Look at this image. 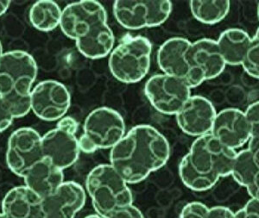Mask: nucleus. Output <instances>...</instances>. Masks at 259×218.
<instances>
[{"instance_id": "1", "label": "nucleus", "mask_w": 259, "mask_h": 218, "mask_svg": "<svg viewBox=\"0 0 259 218\" xmlns=\"http://www.w3.org/2000/svg\"><path fill=\"white\" fill-rule=\"evenodd\" d=\"M169 156L168 140L156 128L145 124L132 128L112 147L110 164L128 185H135L164 167Z\"/></svg>"}, {"instance_id": "2", "label": "nucleus", "mask_w": 259, "mask_h": 218, "mask_svg": "<svg viewBox=\"0 0 259 218\" xmlns=\"http://www.w3.org/2000/svg\"><path fill=\"white\" fill-rule=\"evenodd\" d=\"M85 190L96 214L103 218L133 203V192L128 184L110 163L92 169L87 176Z\"/></svg>"}, {"instance_id": "3", "label": "nucleus", "mask_w": 259, "mask_h": 218, "mask_svg": "<svg viewBox=\"0 0 259 218\" xmlns=\"http://www.w3.org/2000/svg\"><path fill=\"white\" fill-rule=\"evenodd\" d=\"M152 45L145 36H129L112 49L108 67L119 82L134 84L145 79L150 71Z\"/></svg>"}, {"instance_id": "4", "label": "nucleus", "mask_w": 259, "mask_h": 218, "mask_svg": "<svg viewBox=\"0 0 259 218\" xmlns=\"http://www.w3.org/2000/svg\"><path fill=\"white\" fill-rule=\"evenodd\" d=\"M125 135L124 118L109 107L94 110L85 118L79 147L85 153L99 149H112Z\"/></svg>"}, {"instance_id": "5", "label": "nucleus", "mask_w": 259, "mask_h": 218, "mask_svg": "<svg viewBox=\"0 0 259 218\" xmlns=\"http://www.w3.org/2000/svg\"><path fill=\"white\" fill-rule=\"evenodd\" d=\"M37 72L35 59L25 51L4 53L0 58V96L30 97Z\"/></svg>"}, {"instance_id": "6", "label": "nucleus", "mask_w": 259, "mask_h": 218, "mask_svg": "<svg viewBox=\"0 0 259 218\" xmlns=\"http://www.w3.org/2000/svg\"><path fill=\"white\" fill-rule=\"evenodd\" d=\"M171 12L169 0H117L113 4L115 19L130 30L160 26L168 20Z\"/></svg>"}, {"instance_id": "7", "label": "nucleus", "mask_w": 259, "mask_h": 218, "mask_svg": "<svg viewBox=\"0 0 259 218\" xmlns=\"http://www.w3.org/2000/svg\"><path fill=\"white\" fill-rule=\"evenodd\" d=\"M237 151L206 134L194 140L186 155L191 165L202 174L220 178L231 175Z\"/></svg>"}, {"instance_id": "8", "label": "nucleus", "mask_w": 259, "mask_h": 218, "mask_svg": "<svg viewBox=\"0 0 259 218\" xmlns=\"http://www.w3.org/2000/svg\"><path fill=\"white\" fill-rule=\"evenodd\" d=\"M145 93L151 106L167 116L177 115L192 96L191 89L183 80L164 74L150 77Z\"/></svg>"}, {"instance_id": "9", "label": "nucleus", "mask_w": 259, "mask_h": 218, "mask_svg": "<svg viewBox=\"0 0 259 218\" xmlns=\"http://www.w3.org/2000/svg\"><path fill=\"white\" fill-rule=\"evenodd\" d=\"M44 158L41 136L33 128L22 127L12 133L6 150V164L18 177L24 178L30 168Z\"/></svg>"}, {"instance_id": "10", "label": "nucleus", "mask_w": 259, "mask_h": 218, "mask_svg": "<svg viewBox=\"0 0 259 218\" xmlns=\"http://www.w3.org/2000/svg\"><path fill=\"white\" fill-rule=\"evenodd\" d=\"M187 61L191 69L189 84L191 89L220 76L227 67L217 41L210 38L199 39L192 42L187 52Z\"/></svg>"}, {"instance_id": "11", "label": "nucleus", "mask_w": 259, "mask_h": 218, "mask_svg": "<svg viewBox=\"0 0 259 218\" xmlns=\"http://www.w3.org/2000/svg\"><path fill=\"white\" fill-rule=\"evenodd\" d=\"M101 24H107V13L102 4L96 0H81L62 10L60 28L65 36L77 41Z\"/></svg>"}, {"instance_id": "12", "label": "nucleus", "mask_w": 259, "mask_h": 218, "mask_svg": "<svg viewBox=\"0 0 259 218\" xmlns=\"http://www.w3.org/2000/svg\"><path fill=\"white\" fill-rule=\"evenodd\" d=\"M70 105V93L59 81L44 80L31 91V111L44 121H59L67 114Z\"/></svg>"}, {"instance_id": "13", "label": "nucleus", "mask_w": 259, "mask_h": 218, "mask_svg": "<svg viewBox=\"0 0 259 218\" xmlns=\"http://www.w3.org/2000/svg\"><path fill=\"white\" fill-rule=\"evenodd\" d=\"M216 114V110L209 99L194 95L177 112L176 118L177 125L183 133L197 138L211 133Z\"/></svg>"}, {"instance_id": "14", "label": "nucleus", "mask_w": 259, "mask_h": 218, "mask_svg": "<svg viewBox=\"0 0 259 218\" xmlns=\"http://www.w3.org/2000/svg\"><path fill=\"white\" fill-rule=\"evenodd\" d=\"M85 199L82 186L74 181H64L52 194L41 198V212L45 218H74L85 205Z\"/></svg>"}, {"instance_id": "15", "label": "nucleus", "mask_w": 259, "mask_h": 218, "mask_svg": "<svg viewBox=\"0 0 259 218\" xmlns=\"http://www.w3.org/2000/svg\"><path fill=\"white\" fill-rule=\"evenodd\" d=\"M211 134L223 144L235 150L248 144L251 136L244 112L232 107L216 114Z\"/></svg>"}, {"instance_id": "16", "label": "nucleus", "mask_w": 259, "mask_h": 218, "mask_svg": "<svg viewBox=\"0 0 259 218\" xmlns=\"http://www.w3.org/2000/svg\"><path fill=\"white\" fill-rule=\"evenodd\" d=\"M41 149L44 157L62 170L74 165L80 156L76 134L57 126L41 136Z\"/></svg>"}, {"instance_id": "17", "label": "nucleus", "mask_w": 259, "mask_h": 218, "mask_svg": "<svg viewBox=\"0 0 259 218\" xmlns=\"http://www.w3.org/2000/svg\"><path fill=\"white\" fill-rule=\"evenodd\" d=\"M191 43L183 37H172L160 46L156 56L157 64L163 74L178 78L189 86L191 69L187 61V52Z\"/></svg>"}, {"instance_id": "18", "label": "nucleus", "mask_w": 259, "mask_h": 218, "mask_svg": "<svg viewBox=\"0 0 259 218\" xmlns=\"http://www.w3.org/2000/svg\"><path fill=\"white\" fill-rule=\"evenodd\" d=\"M23 179L24 186L44 198L52 194L64 182V174L50 159L44 157L30 168Z\"/></svg>"}, {"instance_id": "19", "label": "nucleus", "mask_w": 259, "mask_h": 218, "mask_svg": "<svg viewBox=\"0 0 259 218\" xmlns=\"http://www.w3.org/2000/svg\"><path fill=\"white\" fill-rule=\"evenodd\" d=\"M41 198L26 186H16L2 201V213L7 218H29L41 209Z\"/></svg>"}, {"instance_id": "20", "label": "nucleus", "mask_w": 259, "mask_h": 218, "mask_svg": "<svg viewBox=\"0 0 259 218\" xmlns=\"http://www.w3.org/2000/svg\"><path fill=\"white\" fill-rule=\"evenodd\" d=\"M114 43V34L107 24L96 25L85 36L75 41L79 52L91 60L102 59L109 56Z\"/></svg>"}, {"instance_id": "21", "label": "nucleus", "mask_w": 259, "mask_h": 218, "mask_svg": "<svg viewBox=\"0 0 259 218\" xmlns=\"http://www.w3.org/2000/svg\"><path fill=\"white\" fill-rule=\"evenodd\" d=\"M251 39L245 30L238 28L227 29L221 33L216 41L226 65H242Z\"/></svg>"}, {"instance_id": "22", "label": "nucleus", "mask_w": 259, "mask_h": 218, "mask_svg": "<svg viewBox=\"0 0 259 218\" xmlns=\"http://www.w3.org/2000/svg\"><path fill=\"white\" fill-rule=\"evenodd\" d=\"M62 10L52 0L36 1L30 10L29 19L36 30L50 32L60 26Z\"/></svg>"}, {"instance_id": "23", "label": "nucleus", "mask_w": 259, "mask_h": 218, "mask_svg": "<svg viewBox=\"0 0 259 218\" xmlns=\"http://www.w3.org/2000/svg\"><path fill=\"white\" fill-rule=\"evenodd\" d=\"M189 6L192 16L201 24L207 25L224 20L231 8L228 0H192Z\"/></svg>"}, {"instance_id": "24", "label": "nucleus", "mask_w": 259, "mask_h": 218, "mask_svg": "<svg viewBox=\"0 0 259 218\" xmlns=\"http://www.w3.org/2000/svg\"><path fill=\"white\" fill-rule=\"evenodd\" d=\"M179 175L183 185L194 192H206L217 184L221 178L200 173L191 165L187 155L179 165Z\"/></svg>"}, {"instance_id": "25", "label": "nucleus", "mask_w": 259, "mask_h": 218, "mask_svg": "<svg viewBox=\"0 0 259 218\" xmlns=\"http://www.w3.org/2000/svg\"><path fill=\"white\" fill-rule=\"evenodd\" d=\"M258 171L259 167L248 148L237 152L231 176L239 186L248 188Z\"/></svg>"}, {"instance_id": "26", "label": "nucleus", "mask_w": 259, "mask_h": 218, "mask_svg": "<svg viewBox=\"0 0 259 218\" xmlns=\"http://www.w3.org/2000/svg\"><path fill=\"white\" fill-rule=\"evenodd\" d=\"M241 67L248 75L259 80V40L251 39V43Z\"/></svg>"}, {"instance_id": "27", "label": "nucleus", "mask_w": 259, "mask_h": 218, "mask_svg": "<svg viewBox=\"0 0 259 218\" xmlns=\"http://www.w3.org/2000/svg\"><path fill=\"white\" fill-rule=\"evenodd\" d=\"M210 208L201 202H190L183 207L180 218H208Z\"/></svg>"}, {"instance_id": "28", "label": "nucleus", "mask_w": 259, "mask_h": 218, "mask_svg": "<svg viewBox=\"0 0 259 218\" xmlns=\"http://www.w3.org/2000/svg\"><path fill=\"white\" fill-rule=\"evenodd\" d=\"M250 126V138L259 137V100L255 101L244 111Z\"/></svg>"}, {"instance_id": "29", "label": "nucleus", "mask_w": 259, "mask_h": 218, "mask_svg": "<svg viewBox=\"0 0 259 218\" xmlns=\"http://www.w3.org/2000/svg\"><path fill=\"white\" fill-rule=\"evenodd\" d=\"M107 218H145V215L138 207L131 204L116 209Z\"/></svg>"}, {"instance_id": "30", "label": "nucleus", "mask_w": 259, "mask_h": 218, "mask_svg": "<svg viewBox=\"0 0 259 218\" xmlns=\"http://www.w3.org/2000/svg\"><path fill=\"white\" fill-rule=\"evenodd\" d=\"M15 118L12 116L9 107L0 96V133L4 132L12 125Z\"/></svg>"}, {"instance_id": "31", "label": "nucleus", "mask_w": 259, "mask_h": 218, "mask_svg": "<svg viewBox=\"0 0 259 218\" xmlns=\"http://www.w3.org/2000/svg\"><path fill=\"white\" fill-rule=\"evenodd\" d=\"M237 212L240 218H259V202L250 198Z\"/></svg>"}, {"instance_id": "32", "label": "nucleus", "mask_w": 259, "mask_h": 218, "mask_svg": "<svg viewBox=\"0 0 259 218\" xmlns=\"http://www.w3.org/2000/svg\"><path fill=\"white\" fill-rule=\"evenodd\" d=\"M208 218H240L238 212H233L232 209L224 206H215L210 208Z\"/></svg>"}, {"instance_id": "33", "label": "nucleus", "mask_w": 259, "mask_h": 218, "mask_svg": "<svg viewBox=\"0 0 259 218\" xmlns=\"http://www.w3.org/2000/svg\"><path fill=\"white\" fill-rule=\"evenodd\" d=\"M57 127L62 128L63 130H68L69 132L76 134L78 130V123L74 118L71 117H64L62 119H60L57 123Z\"/></svg>"}, {"instance_id": "34", "label": "nucleus", "mask_w": 259, "mask_h": 218, "mask_svg": "<svg viewBox=\"0 0 259 218\" xmlns=\"http://www.w3.org/2000/svg\"><path fill=\"white\" fill-rule=\"evenodd\" d=\"M246 190H247L248 194L250 195V198L259 202V171L254 178L251 185L246 188Z\"/></svg>"}, {"instance_id": "35", "label": "nucleus", "mask_w": 259, "mask_h": 218, "mask_svg": "<svg viewBox=\"0 0 259 218\" xmlns=\"http://www.w3.org/2000/svg\"><path fill=\"white\" fill-rule=\"evenodd\" d=\"M247 148L252 153L254 159L259 167V137L250 138L248 142Z\"/></svg>"}, {"instance_id": "36", "label": "nucleus", "mask_w": 259, "mask_h": 218, "mask_svg": "<svg viewBox=\"0 0 259 218\" xmlns=\"http://www.w3.org/2000/svg\"><path fill=\"white\" fill-rule=\"evenodd\" d=\"M12 4L11 0H0V17L6 14L7 10L9 9Z\"/></svg>"}, {"instance_id": "37", "label": "nucleus", "mask_w": 259, "mask_h": 218, "mask_svg": "<svg viewBox=\"0 0 259 218\" xmlns=\"http://www.w3.org/2000/svg\"><path fill=\"white\" fill-rule=\"evenodd\" d=\"M29 218H45V215L41 212V209H39L38 211H36V212L34 213Z\"/></svg>"}, {"instance_id": "38", "label": "nucleus", "mask_w": 259, "mask_h": 218, "mask_svg": "<svg viewBox=\"0 0 259 218\" xmlns=\"http://www.w3.org/2000/svg\"><path fill=\"white\" fill-rule=\"evenodd\" d=\"M84 218H103L102 216H100V215H98V214H93V215H87Z\"/></svg>"}, {"instance_id": "39", "label": "nucleus", "mask_w": 259, "mask_h": 218, "mask_svg": "<svg viewBox=\"0 0 259 218\" xmlns=\"http://www.w3.org/2000/svg\"><path fill=\"white\" fill-rule=\"evenodd\" d=\"M252 38L259 40V27L257 28V30H256V33H255V35H254V36L252 37Z\"/></svg>"}, {"instance_id": "40", "label": "nucleus", "mask_w": 259, "mask_h": 218, "mask_svg": "<svg viewBox=\"0 0 259 218\" xmlns=\"http://www.w3.org/2000/svg\"><path fill=\"white\" fill-rule=\"evenodd\" d=\"M3 46H2V43L0 41V58H1V56H3Z\"/></svg>"}, {"instance_id": "41", "label": "nucleus", "mask_w": 259, "mask_h": 218, "mask_svg": "<svg viewBox=\"0 0 259 218\" xmlns=\"http://www.w3.org/2000/svg\"><path fill=\"white\" fill-rule=\"evenodd\" d=\"M0 218H7L6 215H4L3 213H0Z\"/></svg>"}, {"instance_id": "42", "label": "nucleus", "mask_w": 259, "mask_h": 218, "mask_svg": "<svg viewBox=\"0 0 259 218\" xmlns=\"http://www.w3.org/2000/svg\"><path fill=\"white\" fill-rule=\"evenodd\" d=\"M257 18H258L259 19V4L258 6H257Z\"/></svg>"}]
</instances>
